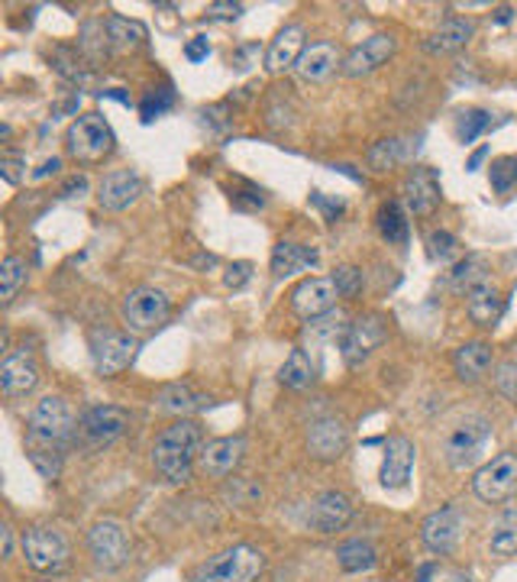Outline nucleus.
<instances>
[{
    "label": "nucleus",
    "mask_w": 517,
    "mask_h": 582,
    "mask_svg": "<svg viewBox=\"0 0 517 582\" xmlns=\"http://www.w3.org/2000/svg\"><path fill=\"white\" fill-rule=\"evenodd\" d=\"M472 492L485 501V505H502L517 492V453L505 450L498 457H492L472 480Z\"/></svg>",
    "instance_id": "9b49d317"
},
{
    "label": "nucleus",
    "mask_w": 517,
    "mask_h": 582,
    "mask_svg": "<svg viewBox=\"0 0 517 582\" xmlns=\"http://www.w3.org/2000/svg\"><path fill=\"white\" fill-rule=\"evenodd\" d=\"M243 13V3H211L207 16L211 20H237Z\"/></svg>",
    "instance_id": "49530a36"
},
{
    "label": "nucleus",
    "mask_w": 517,
    "mask_h": 582,
    "mask_svg": "<svg viewBox=\"0 0 517 582\" xmlns=\"http://www.w3.org/2000/svg\"><path fill=\"white\" fill-rule=\"evenodd\" d=\"M349 518H352V501L344 492H324L314 498V505L308 511V528L314 534H337L349 524Z\"/></svg>",
    "instance_id": "a211bd4d"
},
{
    "label": "nucleus",
    "mask_w": 517,
    "mask_h": 582,
    "mask_svg": "<svg viewBox=\"0 0 517 582\" xmlns=\"http://www.w3.org/2000/svg\"><path fill=\"white\" fill-rule=\"evenodd\" d=\"M169 311H172V304H169L166 291L153 289V286L133 289L123 298V307H120L123 324H127L133 334H149V330L163 327V324L169 320Z\"/></svg>",
    "instance_id": "1a4fd4ad"
},
{
    "label": "nucleus",
    "mask_w": 517,
    "mask_h": 582,
    "mask_svg": "<svg viewBox=\"0 0 517 582\" xmlns=\"http://www.w3.org/2000/svg\"><path fill=\"white\" fill-rule=\"evenodd\" d=\"M113 130L110 123L100 117V113H82L69 133H65V149L72 159L85 162V166H94V162H104L110 153H113Z\"/></svg>",
    "instance_id": "39448f33"
},
{
    "label": "nucleus",
    "mask_w": 517,
    "mask_h": 582,
    "mask_svg": "<svg viewBox=\"0 0 517 582\" xmlns=\"http://www.w3.org/2000/svg\"><path fill=\"white\" fill-rule=\"evenodd\" d=\"M495 386H498V391H502L508 401H515L517 404V356H508V360L495 369Z\"/></svg>",
    "instance_id": "a19ab883"
},
{
    "label": "nucleus",
    "mask_w": 517,
    "mask_h": 582,
    "mask_svg": "<svg viewBox=\"0 0 517 582\" xmlns=\"http://www.w3.org/2000/svg\"><path fill=\"white\" fill-rule=\"evenodd\" d=\"M337 298H340V289L334 286V279L314 276V279H304L298 289L291 291V311H294L298 317L314 320V317L330 314L334 304H337Z\"/></svg>",
    "instance_id": "f3484780"
},
{
    "label": "nucleus",
    "mask_w": 517,
    "mask_h": 582,
    "mask_svg": "<svg viewBox=\"0 0 517 582\" xmlns=\"http://www.w3.org/2000/svg\"><path fill=\"white\" fill-rule=\"evenodd\" d=\"M243 457H247V437H217V440H207L201 447L197 470L207 480H227V476L237 473Z\"/></svg>",
    "instance_id": "ddd939ff"
},
{
    "label": "nucleus",
    "mask_w": 517,
    "mask_h": 582,
    "mask_svg": "<svg viewBox=\"0 0 517 582\" xmlns=\"http://www.w3.org/2000/svg\"><path fill=\"white\" fill-rule=\"evenodd\" d=\"M418 450L408 437H388L385 440V457H382V470H378V483L385 488H405L411 480Z\"/></svg>",
    "instance_id": "6ab92c4d"
},
{
    "label": "nucleus",
    "mask_w": 517,
    "mask_h": 582,
    "mask_svg": "<svg viewBox=\"0 0 517 582\" xmlns=\"http://www.w3.org/2000/svg\"><path fill=\"white\" fill-rule=\"evenodd\" d=\"M330 279H334V286L340 289L344 298H352V294L362 291V269H356V266H340Z\"/></svg>",
    "instance_id": "37998d69"
},
{
    "label": "nucleus",
    "mask_w": 517,
    "mask_h": 582,
    "mask_svg": "<svg viewBox=\"0 0 517 582\" xmlns=\"http://www.w3.org/2000/svg\"><path fill=\"white\" fill-rule=\"evenodd\" d=\"M492 189L498 194H508L517 185V156H502L489 166Z\"/></svg>",
    "instance_id": "4c0bfd02"
},
{
    "label": "nucleus",
    "mask_w": 517,
    "mask_h": 582,
    "mask_svg": "<svg viewBox=\"0 0 517 582\" xmlns=\"http://www.w3.org/2000/svg\"><path fill=\"white\" fill-rule=\"evenodd\" d=\"M13 554V534H10V528H3V557H10Z\"/></svg>",
    "instance_id": "3c124183"
},
{
    "label": "nucleus",
    "mask_w": 517,
    "mask_h": 582,
    "mask_svg": "<svg viewBox=\"0 0 517 582\" xmlns=\"http://www.w3.org/2000/svg\"><path fill=\"white\" fill-rule=\"evenodd\" d=\"M204 444H207L204 440V427L197 421H191V417L175 421L172 427H166L153 444L156 473L172 485L188 483L194 466H197V457H201Z\"/></svg>",
    "instance_id": "f03ea898"
},
{
    "label": "nucleus",
    "mask_w": 517,
    "mask_h": 582,
    "mask_svg": "<svg viewBox=\"0 0 517 582\" xmlns=\"http://www.w3.org/2000/svg\"><path fill=\"white\" fill-rule=\"evenodd\" d=\"M453 369L462 383H479L492 369V347L489 343H462L453 353Z\"/></svg>",
    "instance_id": "c85d7f7f"
},
{
    "label": "nucleus",
    "mask_w": 517,
    "mask_h": 582,
    "mask_svg": "<svg viewBox=\"0 0 517 582\" xmlns=\"http://www.w3.org/2000/svg\"><path fill=\"white\" fill-rule=\"evenodd\" d=\"M207 404H211V395L197 391L188 383H172V386L159 388V395H156V408L166 414H175V417H188L194 411H204Z\"/></svg>",
    "instance_id": "a878e982"
},
{
    "label": "nucleus",
    "mask_w": 517,
    "mask_h": 582,
    "mask_svg": "<svg viewBox=\"0 0 517 582\" xmlns=\"http://www.w3.org/2000/svg\"><path fill=\"white\" fill-rule=\"evenodd\" d=\"M172 104H175L172 88H159L156 95H146V100H143V107H140V113H143V120L149 123V120L163 117L166 110H172Z\"/></svg>",
    "instance_id": "ea45409f"
},
{
    "label": "nucleus",
    "mask_w": 517,
    "mask_h": 582,
    "mask_svg": "<svg viewBox=\"0 0 517 582\" xmlns=\"http://www.w3.org/2000/svg\"><path fill=\"white\" fill-rule=\"evenodd\" d=\"M130 427V414L117 404H94L79 417L75 427V447L82 453H100L110 444H117Z\"/></svg>",
    "instance_id": "7ed1b4c3"
},
{
    "label": "nucleus",
    "mask_w": 517,
    "mask_h": 582,
    "mask_svg": "<svg viewBox=\"0 0 517 582\" xmlns=\"http://www.w3.org/2000/svg\"><path fill=\"white\" fill-rule=\"evenodd\" d=\"M39 383V363L33 356V350L26 347H16L3 356L0 363V388L7 398H23L29 395Z\"/></svg>",
    "instance_id": "2eb2a0df"
},
{
    "label": "nucleus",
    "mask_w": 517,
    "mask_h": 582,
    "mask_svg": "<svg viewBox=\"0 0 517 582\" xmlns=\"http://www.w3.org/2000/svg\"><path fill=\"white\" fill-rule=\"evenodd\" d=\"M59 169H62V162H59V159H46V162H43V169H36V179H46L49 172H59Z\"/></svg>",
    "instance_id": "8fccbe9b"
},
{
    "label": "nucleus",
    "mask_w": 517,
    "mask_h": 582,
    "mask_svg": "<svg viewBox=\"0 0 517 582\" xmlns=\"http://www.w3.org/2000/svg\"><path fill=\"white\" fill-rule=\"evenodd\" d=\"M104 29H107V46L113 52H133L146 43V26L127 16H107Z\"/></svg>",
    "instance_id": "7c9ffc66"
},
{
    "label": "nucleus",
    "mask_w": 517,
    "mask_h": 582,
    "mask_svg": "<svg viewBox=\"0 0 517 582\" xmlns=\"http://www.w3.org/2000/svg\"><path fill=\"white\" fill-rule=\"evenodd\" d=\"M87 550H91L94 567H100V570H107V573L120 570V567L130 560V537H127V528H123L120 521H110V518L91 524V531H87Z\"/></svg>",
    "instance_id": "9d476101"
},
{
    "label": "nucleus",
    "mask_w": 517,
    "mask_h": 582,
    "mask_svg": "<svg viewBox=\"0 0 517 582\" xmlns=\"http://www.w3.org/2000/svg\"><path fill=\"white\" fill-rule=\"evenodd\" d=\"M337 557H340V567L346 573H365L375 567V547L369 541H349L337 550Z\"/></svg>",
    "instance_id": "f704fd0d"
},
{
    "label": "nucleus",
    "mask_w": 517,
    "mask_h": 582,
    "mask_svg": "<svg viewBox=\"0 0 517 582\" xmlns=\"http://www.w3.org/2000/svg\"><path fill=\"white\" fill-rule=\"evenodd\" d=\"M378 230L388 243H405L408 240V220H405V210L398 201H388L382 210H378Z\"/></svg>",
    "instance_id": "c9c22d12"
},
{
    "label": "nucleus",
    "mask_w": 517,
    "mask_h": 582,
    "mask_svg": "<svg viewBox=\"0 0 517 582\" xmlns=\"http://www.w3.org/2000/svg\"><path fill=\"white\" fill-rule=\"evenodd\" d=\"M23 286H26V259L7 256L0 263V298H3V304H10Z\"/></svg>",
    "instance_id": "e433bc0d"
},
{
    "label": "nucleus",
    "mask_w": 517,
    "mask_h": 582,
    "mask_svg": "<svg viewBox=\"0 0 517 582\" xmlns=\"http://www.w3.org/2000/svg\"><path fill=\"white\" fill-rule=\"evenodd\" d=\"M317 266V250L314 246H301V243H288L281 240L275 250H272V272L275 279H288L301 269H311Z\"/></svg>",
    "instance_id": "cd10ccee"
},
{
    "label": "nucleus",
    "mask_w": 517,
    "mask_h": 582,
    "mask_svg": "<svg viewBox=\"0 0 517 582\" xmlns=\"http://www.w3.org/2000/svg\"><path fill=\"white\" fill-rule=\"evenodd\" d=\"M337 65H344L340 59V49L334 43H314L301 52L294 72L304 78V82H324L337 72Z\"/></svg>",
    "instance_id": "393cba45"
},
{
    "label": "nucleus",
    "mask_w": 517,
    "mask_h": 582,
    "mask_svg": "<svg viewBox=\"0 0 517 582\" xmlns=\"http://www.w3.org/2000/svg\"><path fill=\"white\" fill-rule=\"evenodd\" d=\"M265 567V557L250 544H237L217 557H211L207 563L197 567L194 580L197 582H256L258 573Z\"/></svg>",
    "instance_id": "423d86ee"
},
{
    "label": "nucleus",
    "mask_w": 517,
    "mask_h": 582,
    "mask_svg": "<svg viewBox=\"0 0 517 582\" xmlns=\"http://www.w3.org/2000/svg\"><path fill=\"white\" fill-rule=\"evenodd\" d=\"M485 126H489V113H485V110H466V113L459 117V126H456V130H459V140H462V143H472Z\"/></svg>",
    "instance_id": "79ce46f5"
},
{
    "label": "nucleus",
    "mask_w": 517,
    "mask_h": 582,
    "mask_svg": "<svg viewBox=\"0 0 517 582\" xmlns=\"http://www.w3.org/2000/svg\"><path fill=\"white\" fill-rule=\"evenodd\" d=\"M405 204L411 207V214H433L440 204V175L431 166H418L411 169V175L405 179Z\"/></svg>",
    "instance_id": "5701e85b"
},
{
    "label": "nucleus",
    "mask_w": 517,
    "mask_h": 582,
    "mask_svg": "<svg viewBox=\"0 0 517 582\" xmlns=\"http://www.w3.org/2000/svg\"><path fill=\"white\" fill-rule=\"evenodd\" d=\"M466 311L472 317V324L479 327H495L502 320V311H505V298L502 289L489 279V282H479L476 289L466 291Z\"/></svg>",
    "instance_id": "b1692460"
},
{
    "label": "nucleus",
    "mask_w": 517,
    "mask_h": 582,
    "mask_svg": "<svg viewBox=\"0 0 517 582\" xmlns=\"http://www.w3.org/2000/svg\"><path fill=\"white\" fill-rule=\"evenodd\" d=\"M446 582H472V580H469V577H462V573H456V577H449Z\"/></svg>",
    "instance_id": "603ef678"
},
{
    "label": "nucleus",
    "mask_w": 517,
    "mask_h": 582,
    "mask_svg": "<svg viewBox=\"0 0 517 582\" xmlns=\"http://www.w3.org/2000/svg\"><path fill=\"white\" fill-rule=\"evenodd\" d=\"M405 159H408V140H398V136L378 140V143L369 149V169H372V172H388V169H395V166L405 162Z\"/></svg>",
    "instance_id": "2f4dec72"
},
{
    "label": "nucleus",
    "mask_w": 517,
    "mask_h": 582,
    "mask_svg": "<svg viewBox=\"0 0 517 582\" xmlns=\"http://www.w3.org/2000/svg\"><path fill=\"white\" fill-rule=\"evenodd\" d=\"M489 437H492V421L485 414H466L443 437V457H446V463L453 470H469L472 463H479Z\"/></svg>",
    "instance_id": "20e7f679"
},
{
    "label": "nucleus",
    "mask_w": 517,
    "mask_h": 582,
    "mask_svg": "<svg viewBox=\"0 0 517 582\" xmlns=\"http://www.w3.org/2000/svg\"><path fill=\"white\" fill-rule=\"evenodd\" d=\"M346 444H349V434H346L344 421L337 417H321L308 431V450L314 460H324V463L340 460L346 453Z\"/></svg>",
    "instance_id": "4be33fe9"
},
{
    "label": "nucleus",
    "mask_w": 517,
    "mask_h": 582,
    "mask_svg": "<svg viewBox=\"0 0 517 582\" xmlns=\"http://www.w3.org/2000/svg\"><path fill=\"white\" fill-rule=\"evenodd\" d=\"M250 263H237V266H230V272H227V286L230 289H240V286H247L250 282Z\"/></svg>",
    "instance_id": "de8ad7c7"
},
{
    "label": "nucleus",
    "mask_w": 517,
    "mask_h": 582,
    "mask_svg": "<svg viewBox=\"0 0 517 582\" xmlns=\"http://www.w3.org/2000/svg\"><path fill=\"white\" fill-rule=\"evenodd\" d=\"M23 166H26V162L16 159V156H3V159H0V175H3V182H7V185H20V179H23L20 169H23Z\"/></svg>",
    "instance_id": "c03bdc74"
},
{
    "label": "nucleus",
    "mask_w": 517,
    "mask_h": 582,
    "mask_svg": "<svg viewBox=\"0 0 517 582\" xmlns=\"http://www.w3.org/2000/svg\"><path fill=\"white\" fill-rule=\"evenodd\" d=\"M87 192V179L85 175H79V179H72L65 189H62V197H82Z\"/></svg>",
    "instance_id": "09e8293b"
},
{
    "label": "nucleus",
    "mask_w": 517,
    "mask_h": 582,
    "mask_svg": "<svg viewBox=\"0 0 517 582\" xmlns=\"http://www.w3.org/2000/svg\"><path fill=\"white\" fill-rule=\"evenodd\" d=\"M456 250H459V240L446 230H433L428 237V253H431L433 263H449L456 256Z\"/></svg>",
    "instance_id": "58836bf2"
},
{
    "label": "nucleus",
    "mask_w": 517,
    "mask_h": 582,
    "mask_svg": "<svg viewBox=\"0 0 517 582\" xmlns=\"http://www.w3.org/2000/svg\"><path fill=\"white\" fill-rule=\"evenodd\" d=\"M479 282H489V266H485V259L482 256H469V259H462L453 272H449V286L453 291H466L476 289Z\"/></svg>",
    "instance_id": "72a5a7b5"
},
{
    "label": "nucleus",
    "mask_w": 517,
    "mask_h": 582,
    "mask_svg": "<svg viewBox=\"0 0 517 582\" xmlns=\"http://www.w3.org/2000/svg\"><path fill=\"white\" fill-rule=\"evenodd\" d=\"M23 557L36 573H59L69 563V541L49 524H33L23 531Z\"/></svg>",
    "instance_id": "0eeeda50"
},
{
    "label": "nucleus",
    "mask_w": 517,
    "mask_h": 582,
    "mask_svg": "<svg viewBox=\"0 0 517 582\" xmlns=\"http://www.w3.org/2000/svg\"><path fill=\"white\" fill-rule=\"evenodd\" d=\"M278 383L294 388V391H304V388L314 386L317 383V363H314V356L304 347H294L288 353L285 366L278 369Z\"/></svg>",
    "instance_id": "c756f323"
},
{
    "label": "nucleus",
    "mask_w": 517,
    "mask_h": 582,
    "mask_svg": "<svg viewBox=\"0 0 517 582\" xmlns=\"http://www.w3.org/2000/svg\"><path fill=\"white\" fill-rule=\"evenodd\" d=\"M304 49H308V46H304V26L291 23V26L278 29L275 39H272L268 49H265V72H268V75H281V72L294 69Z\"/></svg>",
    "instance_id": "412c9836"
},
{
    "label": "nucleus",
    "mask_w": 517,
    "mask_h": 582,
    "mask_svg": "<svg viewBox=\"0 0 517 582\" xmlns=\"http://www.w3.org/2000/svg\"><path fill=\"white\" fill-rule=\"evenodd\" d=\"M472 33H476V23H472V20L449 16V20H443L431 36L424 39V49H428L431 56H449V52L462 49V46L472 39Z\"/></svg>",
    "instance_id": "bb28decb"
},
{
    "label": "nucleus",
    "mask_w": 517,
    "mask_h": 582,
    "mask_svg": "<svg viewBox=\"0 0 517 582\" xmlns=\"http://www.w3.org/2000/svg\"><path fill=\"white\" fill-rule=\"evenodd\" d=\"M75 427H79V417L72 414L62 395H46L33 408L29 424H26V453L43 480L49 483L59 480L65 453L75 447Z\"/></svg>",
    "instance_id": "f257e3e1"
},
{
    "label": "nucleus",
    "mask_w": 517,
    "mask_h": 582,
    "mask_svg": "<svg viewBox=\"0 0 517 582\" xmlns=\"http://www.w3.org/2000/svg\"><path fill=\"white\" fill-rule=\"evenodd\" d=\"M184 56H188V62H204V59L211 56V43H207V36H194V39H188Z\"/></svg>",
    "instance_id": "a18cd8bd"
},
{
    "label": "nucleus",
    "mask_w": 517,
    "mask_h": 582,
    "mask_svg": "<svg viewBox=\"0 0 517 582\" xmlns=\"http://www.w3.org/2000/svg\"><path fill=\"white\" fill-rule=\"evenodd\" d=\"M143 194V179L133 169H117L107 172L97 185V204L104 210H127L130 204H136Z\"/></svg>",
    "instance_id": "aec40b11"
},
{
    "label": "nucleus",
    "mask_w": 517,
    "mask_h": 582,
    "mask_svg": "<svg viewBox=\"0 0 517 582\" xmlns=\"http://www.w3.org/2000/svg\"><path fill=\"white\" fill-rule=\"evenodd\" d=\"M489 547L495 557H517V508H508L495 528H492V537H489Z\"/></svg>",
    "instance_id": "473e14b6"
},
{
    "label": "nucleus",
    "mask_w": 517,
    "mask_h": 582,
    "mask_svg": "<svg viewBox=\"0 0 517 582\" xmlns=\"http://www.w3.org/2000/svg\"><path fill=\"white\" fill-rule=\"evenodd\" d=\"M398 49V39L392 33H375L369 39H362L349 56L344 59V75L349 78H362V75H372L378 72Z\"/></svg>",
    "instance_id": "4468645a"
},
{
    "label": "nucleus",
    "mask_w": 517,
    "mask_h": 582,
    "mask_svg": "<svg viewBox=\"0 0 517 582\" xmlns=\"http://www.w3.org/2000/svg\"><path fill=\"white\" fill-rule=\"evenodd\" d=\"M385 343V324L375 314L356 317L352 324H346L344 337H340V353L349 369H359L378 347Z\"/></svg>",
    "instance_id": "f8f14e48"
},
{
    "label": "nucleus",
    "mask_w": 517,
    "mask_h": 582,
    "mask_svg": "<svg viewBox=\"0 0 517 582\" xmlns=\"http://www.w3.org/2000/svg\"><path fill=\"white\" fill-rule=\"evenodd\" d=\"M87 347H91V363H94L97 376H120L136 356V337H130L123 330H110V327L91 330Z\"/></svg>",
    "instance_id": "6e6552de"
},
{
    "label": "nucleus",
    "mask_w": 517,
    "mask_h": 582,
    "mask_svg": "<svg viewBox=\"0 0 517 582\" xmlns=\"http://www.w3.org/2000/svg\"><path fill=\"white\" fill-rule=\"evenodd\" d=\"M459 537H462V514H459L453 505H446V508L428 514L424 524H421V541H424V547H428L431 554H436V557L453 554L456 544H459Z\"/></svg>",
    "instance_id": "dca6fc26"
}]
</instances>
